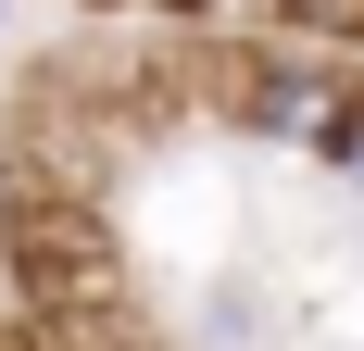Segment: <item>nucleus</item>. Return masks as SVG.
<instances>
[{
	"mask_svg": "<svg viewBox=\"0 0 364 351\" xmlns=\"http://www.w3.org/2000/svg\"><path fill=\"white\" fill-rule=\"evenodd\" d=\"M339 101H352V75L314 50V38H264L226 63V113L252 126V139H289V151H327L339 139Z\"/></svg>",
	"mask_w": 364,
	"mask_h": 351,
	"instance_id": "f257e3e1",
	"label": "nucleus"
},
{
	"mask_svg": "<svg viewBox=\"0 0 364 351\" xmlns=\"http://www.w3.org/2000/svg\"><path fill=\"white\" fill-rule=\"evenodd\" d=\"M314 163H327L339 188H352V201H364V75H352V101H339V139L314 151Z\"/></svg>",
	"mask_w": 364,
	"mask_h": 351,
	"instance_id": "f03ea898",
	"label": "nucleus"
},
{
	"mask_svg": "<svg viewBox=\"0 0 364 351\" xmlns=\"http://www.w3.org/2000/svg\"><path fill=\"white\" fill-rule=\"evenodd\" d=\"M0 201H13V151H0Z\"/></svg>",
	"mask_w": 364,
	"mask_h": 351,
	"instance_id": "7ed1b4c3",
	"label": "nucleus"
},
{
	"mask_svg": "<svg viewBox=\"0 0 364 351\" xmlns=\"http://www.w3.org/2000/svg\"><path fill=\"white\" fill-rule=\"evenodd\" d=\"M0 351H38V339H0Z\"/></svg>",
	"mask_w": 364,
	"mask_h": 351,
	"instance_id": "20e7f679",
	"label": "nucleus"
},
{
	"mask_svg": "<svg viewBox=\"0 0 364 351\" xmlns=\"http://www.w3.org/2000/svg\"><path fill=\"white\" fill-rule=\"evenodd\" d=\"M0 26H13V0H0Z\"/></svg>",
	"mask_w": 364,
	"mask_h": 351,
	"instance_id": "39448f33",
	"label": "nucleus"
}]
</instances>
